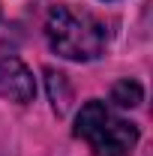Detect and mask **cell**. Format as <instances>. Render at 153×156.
<instances>
[{
    "mask_svg": "<svg viewBox=\"0 0 153 156\" xmlns=\"http://www.w3.org/2000/svg\"><path fill=\"white\" fill-rule=\"evenodd\" d=\"M48 90H51V102H54V111L63 114L66 111V102H69V87H66V75L51 72L48 69Z\"/></svg>",
    "mask_w": 153,
    "mask_h": 156,
    "instance_id": "obj_5",
    "label": "cell"
},
{
    "mask_svg": "<svg viewBox=\"0 0 153 156\" xmlns=\"http://www.w3.org/2000/svg\"><path fill=\"white\" fill-rule=\"evenodd\" d=\"M141 99H144V90H141V84L135 78H123V81H117L111 87V102L117 108H135Z\"/></svg>",
    "mask_w": 153,
    "mask_h": 156,
    "instance_id": "obj_4",
    "label": "cell"
},
{
    "mask_svg": "<svg viewBox=\"0 0 153 156\" xmlns=\"http://www.w3.org/2000/svg\"><path fill=\"white\" fill-rule=\"evenodd\" d=\"M45 36L54 54L84 63V60H96L105 51L108 30L90 12H81L72 6H54L45 21Z\"/></svg>",
    "mask_w": 153,
    "mask_h": 156,
    "instance_id": "obj_1",
    "label": "cell"
},
{
    "mask_svg": "<svg viewBox=\"0 0 153 156\" xmlns=\"http://www.w3.org/2000/svg\"><path fill=\"white\" fill-rule=\"evenodd\" d=\"M75 135L96 156H129L138 144L135 123L123 120L102 99H90L81 105V111L75 117Z\"/></svg>",
    "mask_w": 153,
    "mask_h": 156,
    "instance_id": "obj_2",
    "label": "cell"
},
{
    "mask_svg": "<svg viewBox=\"0 0 153 156\" xmlns=\"http://www.w3.org/2000/svg\"><path fill=\"white\" fill-rule=\"evenodd\" d=\"M0 96L9 102H18V105H27L36 96L33 72L18 57H0Z\"/></svg>",
    "mask_w": 153,
    "mask_h": 156,
    "instance_id": "obj_3",
    "label": "cell"
}]
</instances>
